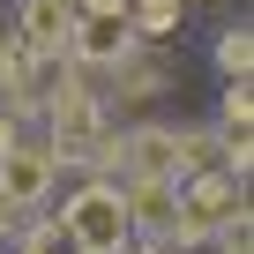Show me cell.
<instances>
[{"mask_svg": "<svg viewBox=\"0 0 254 254\" xmlns=\"http://www.w3.org/2000/svg\"><path fill=\"white\" fill-rule=\"evenodd\" d=\"M172 194H180V239H172V247H209V232H217V224H232V217L247 209V180H239L232 165L180 172V180H172Z\"/></svg>", "mask_w": 254, "mask_h": 254, "instance_id": "obj_1", "label": "cell"}, {"mask_svg": "<svg viewBox=\"0 0 254 254\" xmlns=\"http://www.w3.org/2000/svg\"><path fill=\"white\" fill-rule=\"evenodd\" d=\"M53 217L82 254H120L127 247V202H120V180H105V172H82V187L60 194Z\"/></svg>", "mask_w": 254, "mask_h": 254, "instance_id": "obj_2", "label": "cell"}, {"mask_svg": "<svg viewBox=\"0 0 254 254\" xmlns=\"http://www.w3.org/2000/svg\"><path fill=\"white\" fill-rule=\"evenodd\" d=\"M0 194H8L23 217L53 209V194H60V165H53L45 135H23V142H8V150H0Z\"/></svg>", "mask_w": 254, "mask_h": 254, "instance_id": "obj_3", "label": "cell"}, {"mask_svg": "<svg viewBox=\"0 0 254 254\" xmlns=\"http://www.w3.org/2000/svg\"><path fill=\"white\" fill-rule=\"evenodd\" d=\"M120 202H127V239H142V247H172L180 239L172 180H120Z\"/></svg>", "mask_w": 254, "mask_h": 254, "instance_id": "obj_4", "label": "cell"}, {"mask_svg": "<svg viewBox=\"0 0 254 254\" xmlns=\"http://www.w3.org/2000/svg\"><path fill=\"white\" fill-rule=\"evenodd\" d=\"M67 30H75L67 0H15V45L30 60H67Z\"/></svg>", "mask_w": 254, "mask_h": 254, "instance_id": "obj_5", "label": "cell"}, {"mask_svg": "<svg viewBox=\"0 0 254 254\" xmlns=\"http://www.w3.org/2000/svg\"><path fill=\"white\" fill-rule=\"evenodd\" d=\"M127 45H135V23L127 15H75V30H67V60L90 67V75H105Z\"/></svg>", "mask_w": 254, "mask_h": 254, "instance_id": "obj_6", "label": "cell"}, {"mask_svg": "<svg viewBox=\"0 0 254 254\" xmlns=\"http://www.w3.org/2000/svg\"><path fill=\"white\" fill-rule=\"evenodd\" d=\"M172 157L180 172H202V165H224V135H217V120H172Z\"/></svg>", "mask_w": 254, "mask_h": 254, "instance_id": "obj_7", "label": "cell"}, {"mask_svg": "<svg viewBox=\"0 0 254 254\" xmlns=\"http://www.w3.org/2000/svg\"><path fill=\"white\" fill-rule=\"evenodd\" d=\"M8 254H82V247L60 232V217H45V209H38V217H23V224H15Z\"/></svg>", "mask_w": 254, "mask_h": 254, "instance_id": "obj_8", "label": "cell"}, {"mask_svg": "<svg viewBox=\"0 0 254 254\" xmlns=\"http://www.w3.org/2000/svg\"><path fill=\"white\" fill-rule=\"evenodd\" d=\"M209 60H217V75H254V30L247 23H224L217 45H209Z\"/></svg>", "mask_w": 254, "mask_h": 254, "instance_id": "obj_9", "label": "cell"}, {"mask_svg": "<svg viewBox=\"0 0 254 254\" xmlns=\"http://www.w3.org/2000/svg\"><path fill=\"white\" fill-rule=\"evenodd\" d=\"M23 75H30V53L15 45V30H0V97H15Z\"/></svg>", "mask_w": 254, "mask_h": 254, "instance_id": "obj_10", "label": "cell"}, {"mask_svg": "<svg viewBox=\"0 0 254 254\" xmlns=\"http://www.w3.org/2000/svg\"><path fill=\"white\" fill-rule=\"evenodd\" d=\"M23 135H30V120H23L15 105H0V150H8V142H23Z\"/></svg>", "mask_w": 254, "mask_h": 254, "instance_id": "obj_11", "label": "cell"}, {"mask_svg": "<svg viewBox=\"0 0 254 254\" xmlns=\"http://www.w3.org/2000/svg\"><path fill=\"white\" fill-rule=\"evenodd\" d=\"M75 15H127V0H67Z\"/></svg>", "mask_w": 254, "mask_h": 254, "instance_id": "obj_12", "label": "cell"}, {"mask_svg": "<svg viewBox=\"0 0 254 254\" xmlns=\"http://www.w3.org/2000/svg\"><path fill=\"white\" fill-rule=\"evenodd\" d=\"M15 224H23V209H15L8 194H0V247H8V239H15Z\"/></svg>", "mask_w": 254, "mask_h": 254, "instance_id": "obj_13", "label": "cell"}, {"mask_svg": "<svg viewBox=\"0 0 254 254\" xmlns=\"http://www.w3.org/2000/svg\"><path fill=\"white\" fill-rule=\"evenodd\" d=\"M187 8H209V0H187Z\"/></svg>", "mask_w": 254, "mask_h": 254, "instance_id": "obj_14", "label": "cell"}]
</instances>
